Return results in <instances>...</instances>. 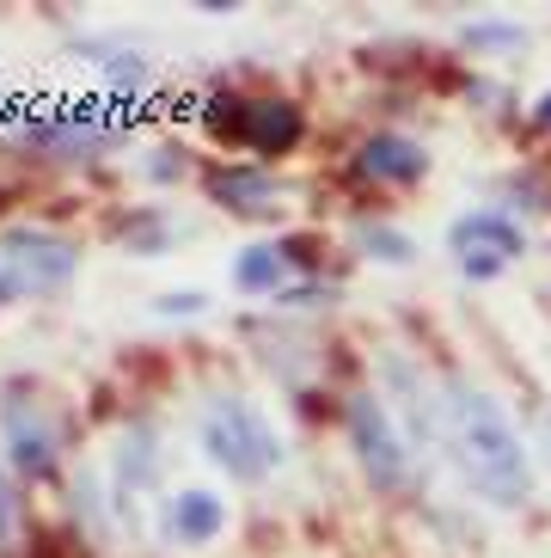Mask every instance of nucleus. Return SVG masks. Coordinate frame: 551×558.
I'll list each match as a JSON object with an SVG mask.
<instances>
[{"mask_svg":"<svg viewBox=\"0 0 551 558\" xmlns=\"http://www.w3.org/2000/svg\"><path fill=\"white\" fill-rule=\"evenodd\" d=\"M497 270H503V252H466V277L490 282Z\"/></svg>","mask_w":551,"mask_h":558,"instance_id":"nucleus-15","label":"nucleus"},{"mask_svg":"<svg viewBox=\"0 0 551 558\" xmlns=\"http://www.w3.org/2000/svg\"><path fill=\"white\" fill-rule=\"evenodd\" d=\"M466 44H472V50H515L521 32H515V25H509V32H503V25H478V32H466Z\"/></svg>","mask_w":551,"mask_h":558,"instance_id":"nucleus-14","label":"nucleus"},{"mask_svg":"<svg viewBox=\"0 0 551 558\" xmlns=\"http://www.w3.org/2000/svg\"><path fill=\"white\" fill-rule=\"evenodd\" d=\"M166 515H172V522H166V534H172V541H184V546L215 541V534H221V522H228V509H221V497H215V492H179Z\"/></svg>","mask_w":551,"mask_h":558,"instance_id":"nucleus-8","label":"nucleus"},{"mask_svg":"<svg viewBox=\"0 0 551 558\" xmlns=\"http://www.w3.org/2000/svg\"><path fill=\"white\" fill-rule=\"evenodd\" d=\"M539 436H546V454H551V411H546V424H539Z\"/></svg>","mask_w":551,"mask_h":558,"instance_id":"nucleus-20","label":"nucleus"},{"mask_svg":"<svg viewBox=\"0 0 551 558\" xmlns=\"http://www.w3.org/2000/svg\"><path fill=\"white\" fill-rule=\"evenodd\" d=\"M160 313H203V295H160Z\"/></svg>","mask_w":551,"mask_h":558,"instance_id":"nucleus-17","label":"nucleus"},{"mask_svg":"<svg viewBox=\"0 0 551 558\" xmlns=\"http://www.w3.org/2000/svg\"><path fill=\"white\" fill-rule=\"evenodd\" d=\"M282 277H289V264H282L276 240H264V246H245V252H240V289H245V295H264V289H276Z\"/></svg>","mask_w":551,"mask_h":558,"instance_id":"nucleus-12","label":"nucleus"},{"mask_svg":"<svg viewBox=\"0 0 551 558\" xmlns=\"http://www.w3.org/2000/svg\"><path fill=\"white\" fill-rule=\"evenodd\" d=\"M13 522H19V504H13V485H7V466H0V541L13 534Z\"/></svg>","mask_w":551,"mask_h":558,"instance_id":"nucleus-16","label":"nucleus"},{"mask_svg":"<svg viewBox=\"0 0 551 558\" xmlns=\"http://www.w3.org/2000/svg\"><path fill=\"white\" fill-rule=\"evenodd\" d=\"M448 436H454L460 473L472 478V492L503 509H521L534 497V466L521 454V436L509 424V411L478 387V380H448Z\"/></svg>","mask_w":551,"mask_h":558,"instance_id":"nucleus-1","label":"nucleus"},{"mask_svg":"<svg viewBox=\"0 0 551 558\" xmlns=\"http://www.w3.org/2000/svg\"><path fill=\"white\" fill-rule=\"evenodd\" d=\"M534 123H539V130H551V93H546V99H539V111H534Z\"/></svg>","mask_w":551,"mask_h":558,"instance_id":"nucleus-18","label":"nucleus"},{"mask_svg":"<svg viewBox=\"0 0 551 558\" xmlns=\"http://www.w3.org/2000/svg\"><path fill=\"white\" fill-rule=\"evenodd\" d=\"M0 264L19 277L25 295H49V289H62L81 270V246L74 240H56V233H37V228H13L0 240Z\"/></svg>","mask_w":551,"mask_h":558,"instance_id":"nucleus-4","label":"nucleus"},{"mask_svg":"<svg viewBox=\"0 0 551 558\" xmlns=\"http://www.w3.org/2000/svg\"><path fill=\"white\" fill-rule=\"evenodd\" d=\"M270 172H252V166H221V172H209V197L228 203V209H258V203H270Z\"/></svg>","mask_w":551,"mask_h":558,"instance_id":"nucleus-11","label":"nucleus"},{"mask_svg":"<svg viewBox=\"0 0 551 558\" xmlns=\"http://www.w3.org/2000/svg\"><path fill=\"white\" fill-rule=\"evenodd\" d=\"M350 442H356V460L368 466V478L380 492H392L405 478V442H399V429H392L387 411L374 405V393L350 399Z\"/></svg>","mask_w":551,"mask_h":558,"instance_id":"nucleus-5","label":"nucleus"},{"mask_svg":"<svg viewBox=\"0 0 551 558\" xmlns=\"http://www.w3.org/2000/svg\"><path fill=\"white\" fill-rule=\"evenodd\" d=\"M25 142H37L44 154H105L123 142V130H105V123H93V117H49V123H32L25 130Z\"/></svg>","mask_w":551,"mask_h":558,"instance_id":"nucleus-7","label":"nucleus"},{"mask_svg":"<svg viewBox=\"0 0 551 558\" xmlns=\"http://www.w3.org/2000/svg\"><path fill=\"white\" fill-rule=\"evenodd\" d=\"M301 111H294L289 99H245V148H258V154H294L301 148Z\"/></svg>","mask_w":551,"mask_h":558,"instance_id":"nucleus-6","label":"nucleus"},{"mask_svg":"<svg viewBox=\"0 0 551 558\" xmlns=\"http://www.w3.org/2000/svg\"><path fill=\"white\" fill-rule=\"evenodd\" d=\"M454 246L460 252H503V258H515V252H527V233L509 228L503 215H466L454 228Z\"/></svg>","mask_w":551,"mask_h":558,"instance_id":"nucleus-10","label":"nucleus"},{"mask_svg":"<svg viewBox=\"0 0 551 558\" xmlns=\"http://www.w3.org/2000/svg\"><path fill=\"white\" fill-rule=\"evenodd\" d=\"M19 197V191H13V184H0V209H7V203H13Z\"/></svg>","mask_w":551,"mask_h":558,"instance_id":"nucleus-19","label":"nucleus"},{"mask_svg":"<svg viewBox=\"0 0 551 558\" xmlns=\"http://www.w3.org/2000/svg\"><path fill=\"white\" fill-rule=\"evenodd\" d=\"M362 246H368L374 258H392V264L411 258V240H405V233H392V228H368V233H362Z\"/></svg>","mask_w":551,"mask_h":558,"instance_id":"nucleus-13","label":"nucleus"},{"mask_svg":"<svg viewBox=\"0 0 551 558\" xmlns=\"http://www.w3.org/2000/svg\"><path fill=\"white\" fill-rule=\"evenodd\" d=\"M362 172L392 179V184H417L423 172H429V154H423L417 142H405V135H374L368 148H362Z\"/></svg>","mask_w":551,"mask_h":558,"instance_id":"nucleus-9","label":"nucleus"},{"mask_svg":"<svg viewBox=\"0 0 551 558\" xmlns=\"http://www.w3.org/2000/svg\"><path fill=\"white\" fill-rule=\"evenodd\" d=\"M0 429H7V454H13L19 478L56 473V424L44 417V405H37V393L25 380H7V393H0Z\"/></svg>","mask_w":551,"mask_h":558,"instance_id":"nucleus-3","label":"nucleus"},{"mask_svg":"<svg viewBox=\"0 0 551 558\" xmlns=\"http://www.w3.org/2000/svg\"><path fill=\"white\" fill-rule=\"evenodd\" d=\"M203 448L215 454V466H228L233 478H245V485H258L264 473L282 466L276 429L264 424V411L245 405V399H221V405L203 417Z\"/></svg>","mask_w":551,"mask_h":558,"instance_id":"nucleus-2","label":"nucleus"}]
</instances>
